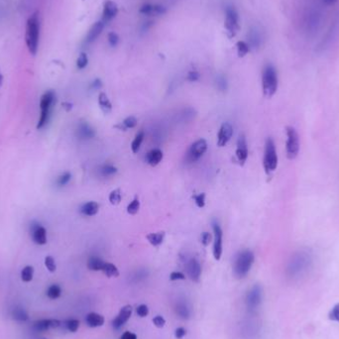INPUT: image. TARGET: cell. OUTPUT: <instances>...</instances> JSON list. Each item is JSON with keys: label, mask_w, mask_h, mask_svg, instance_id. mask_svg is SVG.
Returning <instances> with one entry per match:
<instances>
[{"label": "cell", "mask_w": 339, "mask_h": 339, "mask_svg": "<svg viewBox=\"0 0 339 339\" xmlns=\"http://www.w3.org/2000/svg\"><path fill=\"white\" fill-rule=\"evenodd\" d=\"M236 47H237V54L239 56L240 58H243L245 57L249 52H250V46L247 42L245 41H239L237 42L236 44Z\"/></svg>", "instance_id": "obj_36"}, {"label": "cell", "mask_w": 339, "mask_h": 339, "mask_svg": "<svg viewBox=\"0 0 339 339\" xmlns=\"http://www.w3.org/2000/svg\"><path fill=\"white\" fill-rule=\"evenodd\" d=\"M233 135V127L230 123L224 122L220 126L219 135H218V146L219 147H224Z\"/></svg>", "instance_id": "obj_15"}, {"label": "cell", "mask_w": 339, "mask_h": 339, "mask_svg": "<svg viewBox=\"0 0 339 339\" xmlns=\"http://www.w3.org/2000/svg\"><path fill=\"white\" fill-rule=\"evenodd\" d=\"M107 40H108V43H109V45L111 47H116L118 45V43H119V37H118V35L116 33L111 32V33L108 34Z\"/></svg>", "instance_id": "obj_48"}, {"label": "cell", "mask_w": 339, "mask_h": 339, "mask_svg": "<svg viewBox=\"0 0 339 339\" xmlns=\"http://www.w3.org/2000/svg\"><path fill=\"white\" fill-rule=\"evenodd\" d=\"M153 323H154V325L156 327L163 328L165 326V324H166V319H164L163 317H161V316H157V317H155L153 319Z\"/></svg>", "instance_id": "obj_50"}, {"label": "cell", "mask_w": 339, "mask_h": 339, "mask_svg": "<svg viewBox=\"0 0 339 339\" xmlns=\"http://www.w3.org/2000/svg\"><path fill=\"white\" fill-rule=\"evenodd\" d=\"M104 263L105 262L100 257L93 256L87 261V268L91 271H101Z\"/></svg>", "instance_id": "obj_31"}, {"label": "cell", "mask_w": 339, "mask_h": 339, "mask_svg": "<svg viewBox=\"0 0 339 339\" xmlns=\"http://www.w3.org/2000/svg\"><path fill=\"white\" fill-rule=\"evenodd\" d=\"M77 133H78L79 138L83 140L91 139L96 136V131L94 130V128L89 126V124L84 123V122L80 123Z\"/></svg>", "instance_id": "obj_24"}, {"label": "cell", "mask_w": 339, "mask_h": 339, "mask_svg": "<svg viewBox=\"0 0 339 339\" xmlns=\"http://www.w3.org/2000/svg\"><path fill=\"white\" fill-rule=\"evenodd\" d=\"M212 229L214 234L213 241V257L217 261H220L222 255V236L223 232L220 224L217 221L212 222Z\"/></svg>", "instance_id": "obj_13"}, {"label": "cell", "mask_w": 339, "mask_h": 339, "mask_svg": "<svg viewBox=\"0 0 339 339\" xmlns=\"http://www.w3.org/2000/svg\"><path fill=\"white\" fill-rule=\"evenodd\" d=\"M200 240H201V243L204 246H208L209 243L211 242V235H210V233H208V232H202Z\"/></svg>", "instance_id": "obj_51"}, {"label": "cell", "mask_w": 339, "mask_h": 339, "mask_svg": "<svg viewBox=\"0 0 339 339\" xmlns=\"http://www.w3.org/2000/svg\"><path fill=\"white\" fill-rule=\"evenodd\" d=\"M193 198H194L195 202H196L198 207H200V208L204 207V205H205V194L204 193H201L199 195H195Z\"/></svg>", "instance_id": "obj_47"}, {"label": "cell", "mask_w": 339, "mask_h": 339, "mask_svg": "<svg viewBox=\"0 0 339 339\" xmlns=\"http://www.w3.org/2000/svg\"><path fill=\"white\" fill-rule=\"evenodd\" d=\"M122 200V195H121V191L119 189L113 190L110 194H109V201L112 205H118Z\"/></svg>", "instance_id": "obj_40"}, {"label": "cell", "mask_w": 339, "mask_h": 339, "mask_svg": "<svg viewBox=\"0 0 339 339\" xmlns=\"http://www.w3.org/2000/svg\"><path fill=\"white\" fill-rule=\"evenodd\" d=\"M43 339H45V338H43Z\"/></svg>", "instance_id": "obj_60"}, {"label": "cell", "mask_w": 339, "mask_h": 339, "mask_svg": "<svg viewBox=\"0 0 339 339\" xmlns=\"http://www.w3.org/2000/svg\"><path fill=\"white\" fill-rule=\"evenodd\" d=\"M100 210V205L96 201H88L81 205L80 212L85 217H94Z\"/></svg>", "instance_id": "obj_25"}, {"label": "cell", "mask_w": 339, "mask_h": 339, "mask_svg": "<svg viewBox=\"0 0 339 339\" xmlns=\"http://www.w3.org/2000/svg\"><path fill=\"white\" fill-rule=\"evenodd\" d=\"M85 322L89 327L96 328L100 327L104 324V318L97 313H90L86 316L85 318Z\"/></svg>", "instance_id": "obj_26"}, {"label": "cell", "mask_w": 339, "mask_h": 339, "mask_svg": "<svg viewBox=\"0 0 339 339\" xmlns=\"http://www.w3.org/2000/svg\"><path fill=\"white\" fill-rule=\"evenodd\" d=\"M224 27L229 37H234L240 30L239 14L233 6H227L225 9Z\"/></svg>", "instance_id": "obj_8"}, {"label": "cell", "mask_w": 339, "mask_h": 339, "mask_svg": "<svg viewBox=\"0 0 339 339\" xmlns=\"http://www.w3.org/2000/svg\"><path fill=\"white\" fill-rule=\"evenodd\" d=\"M32 239L38 245H45L47 243V231L40 224H33L31 227Z\"/></svg>", "instance_id": "obj_20"}, {"label": "cell", "mask_w": 339, "mask_h": 339, "mask_svg": "<svg viewBox=\"0 0 339 339\" xmlns=\"http://www.w3.org/2000/svg\"><path fill=\"white\" fill-rule=\"evenodd\" d=\"M184 279H186V276L182 273H180V272H173L170 275V280L171 281H179V280Z\"/></svg>", "instance_id": "obj_53"}, {"label": "cell", "mask_w": 339, "mask_h": 339, "mask_svg": "<svg viewBox=\"0 0 339 339\" xmlns=\"http://www.w3.org/2000/svg\"><path fill=\"white\" fill-rule=\"evenodd\" d=\"M164 157L163 152L160 149H153L151 151H149L146 156H145V161L147 164H149L152 167H155L157 165H159L160 163L162 162Z\"/></svg>", "instance_id": "obj_23"}, {"label": "cell", "mask_w": 339, "mask_h": 339, "mask_svg": "<svg viewBox=\"0 0 339 339\" xmlns=\"http://www.w3.org/2000/svg\"><path fill=\"white\" fill-rule=\"evenodd\" d=\"M144 137H145L144 131H139L136 134L135 138H134L132 144H131V149H132L133 153H138V151H139L140 148H141V145H142V142L144 140Z\"/></svg>", "instance_id": "obj_33"}, {"label": "cell", "mask_w": 339, "mask_h": 339, "mask_svg": "<svg viewBox=\"0 0 339 339\" xmlns=\"http://www.w3.org/2000/svg\"><path fill=\"white\" fill-rule=\"evenodd\" d=\"M264 169L265 172L269 175L274 172L278 166V155L275 146V142L272 138H268L265 144V152H264Z\"/></svg>", "instance_id": "obj_6"}, {"label": "cell", "mask_w": 339, "mask_h": 339, "mask_svg": "<svg viewBox=\"0 0 339 339\" xmlns=\"http://www.w3.org/2000/svg\"><path fill=\"white\" fill-rule=\"evenodd\" d=\"M99 104H100L101 110L105 114L111 112V110H112V104H111L110 100L108 99V97L106 96V94L100 93V96H99Z\"/></svg>", "instance_id": "obj_29"}, {"label": "cell", "mask_w": 339, "mask_h": 339, "mask_svg": "<svg viewBox=\"0 0 339 339\" xmlns=\"http://www.w3.org/2000/svg\"><path fill=\"white\" fill-rule=\"evenodd\" d=\"M104 26H105V25L102 23V21L101 20L96 22V23L91 26V28L89 29V31L87 32V35H86V37H85L84 42H85L86 44H91V43H94L95 41L97 40V39L100 37V34H101L102 31H103Z\"/></svg>", "instance_id": "obj_21"}, {"label": "cell", "mask_w": 339, "mask_h": 339, "mask_svg": "<svg viewBox=\"0 0 339 339\" xmlns=\"http://www.w3.org/2000/svg\"><path fill=\"white\" fill-rule=\"evenodd\" d=\"M72 179V175L71 173L67 172V173H64L63 175H60V177L58 178V180H57V183L60 186V187H64L66 186L70 180Z\"/></svg>", "instance_id": "obj_46"}, {"label": "cell", "mask_w": 339, "mask_h": 339, "mask_svg": "<svg viewBox=\"0 0 339 339\" xmlns=\"http://www.w3.org/2000/svg\"><path fill=\"white\" fill-rule=\"evenodd\" d=\"M313 265V255L307 250H300L294 254L287 266V275L291 279L302 277Z\"/></svg>", "instance_id": "obj_1"}, {"label": "cell", "mask_w": 339, "mask_h": 339, "mask_svg": "<svg viewBox=\"0 0 339 339\" xmlns=\"http://www.w3.org/2000/svg\"><path fill=\"white\" fill-rule=\"evenodd\" d=\"M2 82H3V76L1 75V72H0V87L2 85Z\"/></svg>", "instance_id": "obj_59"}, {"label": "cell", "mask_w": 339, "mask_h": 339, "mask_svg": "<svg viewBox=\"0 0 339 339\" xmlns=\"http://www.w3.org/2000/svg\"><path fill=\"white\" fill-rule=\"evenodd\" d=\"M165 235L166 233L164 231H160V232H156V233H150L147 235V240L149 241V243L153 246H160L163 241L165 239Z\"/></svg>", "instance_id": "obj_32"}, {"label": "cell", "mask_w": 339, "mask_h": 339, "mask_svg": "<svg viewBox=\"0 0 339 339\" xmlns=\"http://www.w3.org/2000/svg\"><path fill=\"white\" fill-rule=\"evenodd\" d=\"M186 270L188 273V276L193 282H200V276H201V266L200 262L195 258L189 260L186 266Z\"/></svg>", "instance_id": "obj_17"}, {"label": "cell", "mask_w": 339, "mask_h": 339, "mask_svg": "<svg viewBox=\"0 0 339 339\" xmlns=\"http://www.w3.org/2000/svg\"><path fill=\"white\" fill-rule=\"evenodd\" d=\"M87 64H88V57H87V55L85 53H81L80 56H79L78 60H77V67H78V69H80V70L84 69L87 66Z\"/></svg>", "instance_id": "obj_43"}, {"label": "cell", "mask_w": 339, "mask_h": 339, "mask_svg": "<svg viewBox=\"0 0 339 339\" xmlns=\"http://www.w3.org/2000/svg\"><path fill=\"white\" fill-rule=\"evenodd\" d=\"M118 13V7L115 2L111 0H106L103 4V9H102V17L101 21L105 25L109 23L110 21L113 20Z\"/></svg>", "instance_id": "obj_14"}, {"label": "cell", "mask_w": 339, "mask_h": 339, "mask_svg": "<svg viewBox=\"0 0 339 339\" xmlns=\"http://www.w3.org/2000/svg\"><path fill=\"white\" fill-rule=\"evenodd\" d=\"M64 326L70 332H77L80 327V321L78 319H69L64 322Z\"/></svg>", "instance_id": "obj_38"}, {"label": "cell", "mask_w": 339, "mask_h": 339, "mask_svg": "<svg viewBox=\"0 0 339 339\" xmlns=\"http://www.w3.org/2000/svg\"><path fill=\"white\" fill-rule=\"evenodd\" d=\"M34 276V268L32 266H26L21 271V280L25 283H29L33 280Z\"/></svg>", "instance_id": "obj_35"}, {"label": "cell", "mask_w": 339, "mask_h": 339, "mask_svg": "<svg viewBox=\"0 0 339 339\" xmlns=\"http://www.w3.org/2000/svg\"><path fill=\"white\" fill-rule=\"evenodd\" d=\"M287 144H286V151L287 156L290 160L295 159L299 151V134L294 127H287Z\"/></svg>", "instance_id": "obj_9"}, {"label": "cell", "mask_w": 339, "mask_h": 339, "mask_svg": "<svg viewBox=\"0 0 339 339\" xmlns=\"http://www.w3.org/2000/svg\"><path fill=\"white\" fill-rule=\"evenodd\" d=\"M117 173V169L116 167H114L113 165H110V164H107V165H103L101 168H100V174L103 176V177H110L114 174Z\"/></svg>", "instance_id": "obj_37"}, {"label": "cell", "mask_w": 339, "mask_h": 339, "mask_svg": "<svg viewBox=\"0 0 339 339\" xmlns=\"http://www.w3.org/2000/svg\"><path fill=\"white\" fill-rule=\"evenodd\" d=\"M140 13L143 15H162L166 12V8L158 4H144L139 10Z\"/></svg>", "instance_id": "obj_22"}, {"label": "cell", "mask_w": 339, "mask_h": 339, "mask_svg": "<svg viewBox=\"0 0 339 339\" xmlns=\"http://www.w3.org/2000/svg\"><path fill=\"white\" fill-rule=\"evenodd\" d=\"M186 334H187V330H186L183 327H179V328H177L176 331H175V336H176V338H183V337L186 336Z\"/></svg>", "instance_id": "obj_54"}, {"label": "cell", "mask_w": 339, "mask_h": 339, "mask_svg": "<svg viewBox=\"0 0 339 339\" xmlns=\"http://www.w3.org/2000/svg\"><path fill=\"white\" fill-rule=\"evenodd\" d=\"M328 319L333 321H336L339 323V302L336 303L329 312L328 314Z\"/></svg>", "instance_id": "obj_45"}, {"label": "cell", "mask_w": 339, "mask_h": 339, "mask_svg": "<svg viewBox=\"0 0 339 339\" xmlns=\"http://www.w3.org/2000/svg\"><path fill=\"white\" fill-rule=\"evenodd\" d=\"M60 294H61V289L60 286L57 284H54L52 286L49 287V289L47 290V296L48 298L51 299H56L60 298Z\"/></svg>", "instance_id": "obj_34"}, {"label": "cell", "mask_w": 339, "mask_h": 339, "mask_svg": "<svg viewBox=\"0 0 339 339\" xmlns=\"http://www.w3.org/2000/svg\"><path fill=\"white\" fill-rule=\"evenodd\" d=\"M56 94L53 90L46 91L40 101L41 116L39 122L37 124V128H43L50 119L53 107L56 104Z\"/></svg>", "instance_id": "obj_5"}, {"label": "cell", "mask_w": 339, "mask_h": 339, "mask_svg": "<svg viewBox=\"0 0 339 339\" xmlns=\"http://www.w3.org/2000/svg\"><path fill=\"white\" fill-rule=\"evenodd\" d=\"M102 83H101V80H96L93 83H91V88L94 89H99L101 87Z\"/></svg>", "instance_id": "obj_57"}, {"label": "cell", "mask_w": 339, "mask_h": 339, "mask_svg": "<svg viewBox=\"0 0 339 339\" xmlns=\"http://www.w3.org/2000/svg\"><path fill=\"white\" fill-rule=\"evenodd\" d=\"M218 86H219V88L221 89V90H225L226 89V80L223 77L218 79Z\"/></svg>", "instance_id": "obj_55"}, {"label": "cell", "mask_w": 339, "mask_h": 339, "mask_svg": "<svg viewBox=\"0 0 339 339\" xmlns=\"http://www.w3.org/2000/svg\"><path fill=\"white\" fill-rule=\"evenodd\" d=\"M200 75L199 72L197 71H192L188 74V80L190 81H197L200 80Z\"/></svg>", "instance_id": "obj_52"}, {"label": "cell", "mask_w": 339, "mask_h": 339, "mask_svg": "<svg viewBox=\"0 0 339 339\" xmlns=\"http://www.w3.org/2000/svg\"><path fill=\"white\" fill-rule=\"evenodd\" d=\"M61 322L58 319H40L33 323V329L36 332H44L51 328H59Z\"/></svg>", "instance_id": "obj_16"}, {"label": "cell", "mask_w": 339, "mask_h": 339, "mask_svg": "<svg viewBox=\"0 0 339 339\" xmlns=\"http://www.w3.org/2000/svg\"><path fill=\"white\" fill-rule=\"evenodd\" d=\"M278 73L273 65H267L262 74V88L267 98H272L278 89Z\"/></svg>", "instance_id": "obj_4"}, {"label": "cell", "mask_w": 339, "mask_h": 339, "mask_svg": "<svg viewBox=\"0 0 339 339\" xmlns=\"http://www.w3.org/2000/svg\"><path fill=\"white\" fill-rule=\"evenodd\" d=\"M262 288L259 285H255L251 288L246 296V304L249 310L255 311L259 306L262 301Z\"/></svg>", "instance_id": "obj_12"}, {"label": "cell", "mask_w": 339, "mask_h": 339, "mask_svg": "<svg viewBox=\"0 0 339 339\" xmlns=\"http://www.w3.org/2000/svg\"><path fill=\"white\" fill-rule=\"evenodd\" d=\"M45 266L49 270V272H51V273H54L57 270L56 262H55V260H54V258L52 256H47L45 258Z\"/></svg>", "instance_id": "obj_41"}, {"label": "cell", "mask_w": 339, "mask_h": 339, "mask_svg": "<svg viewBox=\"0 0 339 339\" xmlns=\"http://www.w3.org/2000/svg\"><path fill=\"white\" fill-rule=\"evenodd\" d=\"M120 339H137V335L130 331H126L121 335Z\"/></svg>", "instance_id": "obj_56"}, {"label": "cell", "mask_w": 339, "mask_h": 339, "mask_svg": "<svg viewBox=\"0 0 339 339\" xmlns=\"http://www.w3.org/2000/svg\"><path fill=\"white\" fill-rule=\"evenodd\" d=\"M104 275H106L108 278H117L119 276V270L117 267L109 262H105L103 265V268L101 270Z\"/></svg>", "instance_id": "obj_28"}, {"label": "cell", "mask_w": 339, "mask_h": 339, "mask_svg": "<svg viewBox=\"0 0 339 339\" xmlns=\"http://www.w3.org/2000/svg\"><path fill=\"white\" fill-rule=\"evenodd\" d=\"M314 8H311L306 11L305 15H304V28H305V32L307 33H312L315 34L318 30H319V26H320V22L322 19V14L321 11L316 8V6H313Z\"/></svg>", "instance_id": "obj_10"}, {"label": "cell", "mask_w": 339, "mask_h": 339, "mask_svg": "<svg viewBox=\"0 0 339 339\" xmlns=\"http://www.w3.org/2000/svg\"><path fill=\"white\" fill-rule=\"evenodd\" d=\"M11 317L14 320L17 321H27L29 319V316L27 314V312L25 311V309L21 307V306H15L12 312H11Z\"/></svg>", "instance_id": "obj_30"}, {"label": "cell", "mask_w": 339, "mask_h": 339, "mask_svg": "<svg viewBox=\"0 0 339 339\" xmlns=\"http://www.w3.org/2000/svg\"><path fill=\"white\" fill-rule=\"evenodd\" d=\"M138 123V120L135 117V116H128L126 117L125 119L123 120L122 124L123 126L128 129V128H134Z\"/></svg>", "instance_id": "obj_42"}, {"label": "cell", "mask_w": 339, "mask_h": 339, "mask_svg": "<svg viewBox=\"0 0 339 339\" xmlns=\"http://www.w3.org/2000/svg\"><path fill=\"white\" fill-rule=\"evenodd\" d=\"M136 314L139 316L140 318H145L149 314V309L146 304H140L139 306L136 309Z\"/></svg>", "instance_id": "obj_49"}, {"label": "cell", "mask_w": 339, "mask_h": 339, "mask_svg": "<svg viewBox=\"0 0 339 339\" xmlns=\"http://www.w3.org/2000/svg\"><path fill=\"white\" fill-rule=\"evenodd\" d=\"M255 256L251 250L246 249L238 253L233 265V272L237 279H243L248 275L252 268Z\"/></svg>", "instance_id": "obj_3"}, {"label": "cell", "mask_w": 339, "mask_h": 339, "mask_svg": "<svg viewBox=\"0 0 339 339\" xmlns=\"http://www.w3.org/2000/svg\"><path fill=\"white\" fill-rule=\"evenodd\" d=\"M140 209V200L138 198H135L134 200H132L128 206H127V212L131 215H135L136 213H138Z\"/></svg>", "instance_id": "obj_39"}, {"label": "cell", "mask_w": 339, "mask_h": 339, "mask_svg": "<svg viewBox=\"0 0 339 339\" xmlns=\"http://www.w3.org/2000/svg\"><path fill=\"white\" fill-rule=\"evenodd\" d=\"M206 150H207L206 141L204 139L197 140L189 148V150L187 152V155H186V161L188 163L197 162L198 160H200L204 155Z\"/></svg>", "instance_id": "obj_11"}, {"label": "cell", "mask_w": 339, "mask_h": 339, "mask_svg": "<svg viewBox=\"0 0 339 339\" xmlns=\"http://www.w3.org/2000/svg\"><path fill=\"white\" fill-rule=\"evenodd\" d=\"M131 316H132V306L129 305V304L124 305L120 310L118 316L115 319H113L112 326L115 329H119L120 327H122L129 320V319L131 318Z\"/></svg>", "instance_id": "obj_18"}, {"label": "cell", "mask_w": 339, "mask_h": 339, "mask_svg": "<svg viewBox=\"0 0 339 339\" xmlns=\"http://www.w3.org/2000/svg\"><path fill=\"white\" fill-rule=\"evenodd\" d=\"M248 38H249V46L250 48H258L261 43H262V34L260 33L259 30L257 28H253L250 30L249 34H248Z\"/></svg>", "instance_id": "obj_27"}, {"label": "cell", "mask_w": 339, "mask_h": 339, "mask_svg": "<svg viewBox=\"0 0 339 339\" xmlns=\"http://www.w3.org/2000/svg\"><path fill=\"white\" fill-rule=\"evenodd\" d=\"M248 146L245 136L242 134L240 135L237 141V148H236V157L241 166H244L246 161L248 159Z\"/></svg>", "instance_id": "obj_19"}, {"label": "cell", "mask_w": 339, "mask_h": 339, "mask_svg": "<svg viewBox=\"0 0 339 339\" xmlns=\"http://www.w3.org/2000/svg\"><path fill=\"white\" fill-rule=\"evenodd\" d=\"M339 36V10L337 13L335 14V17L331 22L330 26L328 27L326 33L322 37V39L319 42L318 46V51H325L326 49L329 48L331 44H333L335 40L338 38Z\"/></svg>", "instance_id": "obj_7"}, {"label": "cell", "mask_w": 339, "mask_h": 339, "mask_svg": "<svg viewBox=\"0 0 339 339\" xmlns=\"http://www.w3.org/2000/svg\"><path fill=\"white\" fill-rule=\"evenodd\" d=\"M338 0H322V2L326 5H333L334 3H336Z\"/></svg>", "instance_id": "obj_58"}, {"label": "cell", "mask_w": 339, "mask_h": 339, "mask_svg": "<svg viewBox=\"0 0 339 339\" xmlns=\"http://www.w3.org/2000/svg\"><path fill=\"white\" fill-rule=\"evenodd\" d=\"M177 313L179 314L180 318L182 319H188L190 317V311L188 306L184 303H180L177 307Z\"/></svg>", "instance_id": "obj_44"}, {"label": "cell", "mask_w": 339, "mask_h": 339, "mask_svg": "<svg viewBox=\"0 0 339 339\" xmlns=\"http://www.w3.org/2000/svg\"><path fill=\"white\" fill-rule=\"evenodd\" d=\"M39 37H40V18H39V12H35L27 21L26 34H25L27 48L30 54L33 56L36 55L38 52Z\"/></svg>", "instance_id": "obj_2"}]
</instances>
